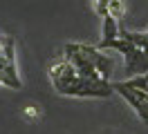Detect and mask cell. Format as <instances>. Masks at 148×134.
Here are the masks:
<instances>
[{"mask_svg": "<svg viewBox=\"0 0 148 134\" xmlns=\"http://www.w3.org/2000/svg\"><path fill=\"white\" fill-rule=\"evenodd\" d=\"M49 80H52V85H54L56 94H61V96L108 98V96H112V92H114L110 80L85 78V76H81L65 58L52 63V67H49Z\"/></svg>", "mask_w": 148, "mask_h": 134, "instance_id": "6da1fadb", "label": "cell"}, {"mask_svg": "<svg viewBox=\"0 0 148 134\" xmlns=\"http://www.w3.org/2000/svg\"><path fill=\"white\" fill-rule=\"evenodd\" d=\"M99 49L108 52L114 49L123 56L126 61V71H128V78L139 76V74H148V31H128L126 27H119V36L106 40V43L97 45Z\"/></svg>", "mask_w": 148, "mask_h": 134, "instance_id": "7a4b0ae2", "label": "cell"}, {"mask_svg": "<svg viewBox=\"0 0 148 134\" xmlns=\"http://www.w3.org/2000/svg\"><path fill=\"white\" fill-rule=\"evenodd\" d=\"M63 58L85 78H103L110 80L114 71V58L112 54L103 52L99 47L83 43H67L63 47Z\"/></svg>", "mask_w": 148, "mask_h": 134, "instance_id": "3957f363", "label": "cell"}, {"mask_svg": "<svg viewBox=\"0 0 148 134\" xmlns=\"http://www.w3.org/2000/svg\"><path fill=\"white\" fill-rule=\"evenodd\" d=\"M0 85L20 89V76L18 67H16V43L11 36H5V47L0 56Z\"/></svg>", "mask_w": 148, "mask_h": 134, "instance_id": "277c9868", "label": "cell"}, {"mask_svg": "<svg viewBox=\"0 0 148 134\" xmlns=\"http://www.w3.org/2000/svg\"><path fill=\"white\" fill-rule=\"evenodd\" d=\"M112 87L114 92L119 94L126 103H128L132 110H135V114L148 125V92H141V89H132L128 87L123 80H117V83H112Z\"/></svg>", "mask_w": 148, "mask_h": 134, "instance_id": "5b68a950", "label": "cell"}, {"mask_svg": "<svg viewBox=\"0 0 148 134\" xmlns=\"http://www.w3.org/2000/svg\"><path fill=\"white\" fill-rule=\"evenodd\" d=\"M128 87L132 89H141V92H148V74H139V76H132V78L123 80Z\"/></svg>", "mask_w": 148, "mask_h": 134, "instance_id": "8992f818", "label": "cell"}, {"mask_svg": "<svg viewBox=\"0 0 148 134\" xmlns=\"http://www.w3.org/2000/svg\"><path fill=\"white\" fill-rule=\"evenodd\" d=\"M123 2L121 0H110V16L114 18V20H121L123 18Z\"/></svg>", "mask_w": 148, "mask_h": 134, "instance_id": "52a82bcc", "label": "cell"}, {"mask_svg": "<svg viewBox=\"0 0 148 134\" xmlns=\"http://www.w3.org/2000/svg\"><path fill=\"white\" fill-rule=\"evenodd\" d=\"M94 11L101 18L110 16V0H94Z\"/></svg>", "mask_w": 148, "mask_h": 134, "instance_id": "ba28073f", "label": "cell"}, {"mask_svg": "<svg viewBox=\"0 0 148 134\" xmlns=\"http://www.w3.org/2000/svg\"><path fill=\"white\" fill-rule=\"evenodd\" d=\"M25 114H27V116H38V112H36V110H32V107H27Z\"/></svg>", "mask_w": 148, "mask_h": 134, "instance_id": "9c48e42d", "label": "cell"}]
</instances>
